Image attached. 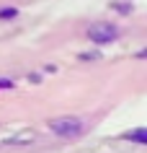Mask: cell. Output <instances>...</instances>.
Here are the masks:
<instances>
[{
    "label": "cell",
    "mask_w": 147,
    "mask_h": 153,
    "mask_svg": "<svg viewBox=\"0 0 147 153\" xmlns=\"http://www.w3.org/2000/svg\"><path fill=\"white\" fill-rule=\"evenodd\" d=\"M49 127H52V132H57V135H62V137H75V135H80L83 122L72 120V117H65V120H52Z\"/></svg>",
    "instance_id": "1"
},
{
    "label": "cell",
    "mask_w": 147,
    "mask_h": 153,
    "mask_svg": "<svg viewBox=\"0 0 147 153\" xmlns=\"http://www.w3.org/2000/svg\"><path fill=\"white\" fill-rule=\"evenodd\" d=\"M88 36L93 42H98V44H106V42H114L116 36H119V31H116V26L111 24H96L88 29Z\"/></svg>",
    "instance_id": "2"
},
{
    "label": "cell",
    "mask_w": 147,
    "mask_h": 153,
    "mask_svg": "<svg viewBox=\"0 0 147 153\" xmlns=\"http://www.w3.org/2000/svg\"><path fill=\"white\" fill-rule=\"evenodd\" d=\"M127 137H132V140H137V143H147V130H134V132H127Z\"/></svg>",
    "instance_id": "3"
},
{
    "label": "cell",
    "mask_w": 147,
    "mask_h": 153,
    "mask_svg": "<svg viewBox=\"0 0 147 153\" xmlns=\"http://www.w3.org/2000/svg\"><path fill=\"white\" fill-rule=\"evenodd\" d=\"M34 140V132H26V135H16V137H8L5 143H31Z\"/></svg>",
    "instance_id": "4"
},
{
    "label": "cell",
    "mask_w": 147,
    "mask_h": 153,
    "mask_svg": "<svg viewBox=\"0 0 147 153\" xmlns=\"http://www.w3.org/2000/svg\"><path fill=\"white\" fill-rule=\"evenodd\" d=\"M16 16V8H8V10H0V18H13Z\"/></svg>",
    "instance_id": "5"
}]
</instances>
